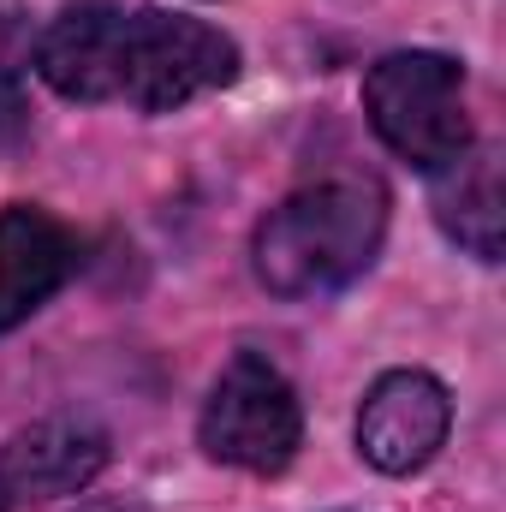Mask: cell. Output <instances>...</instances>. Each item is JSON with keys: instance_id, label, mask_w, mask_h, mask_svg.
Instances as JSON below:
<instances>
[{"instance_id": "obj_1", "label": "cell", "mask_w": 506, "mask_h": 512, "mask_svg": "<svg viewBox=\"0 0 506 512\" xmlns=\"http://www.w3.org/2000/svg\"><path fill=\"white\" fill-rule=\"evenodd\" d=\"M387 197L376 179H322L292 191L256 227V274L274 298H322L352 286L381 251Z\"/></svg>"}, {"instance_id": "obj_2", "label": "cell", "mask_w": 506, "mask_h": 512, "mask_svg": "<svg viewBox=\"0 0 506 512\" xmlns=\"http://www.w3.org/2000/svg\"><path fill=\"white\" fill-rule=\"evenodd\" d=\"M364 108L376 137L411 167L447 173L471 149V114H465V66L453 54L405 48L370 66Z\"/></svg>"}, {"instance_id": "obj_3", "label": "cell", "mask_w": 506, "mask_h": 512, "mask_svg": "<svg viewBox=\"0 0 506 512\" xmlns=\"http://www.w3.org/2000/svg\"><path fill=\"white\" fill-rule=\"evenodd\" d=\"M233 78H239V48L227 30L161 6L126 12L120 102H131L137 114H173L209 90H227Z\"/></svg>"}, {"instance_id": "obj_4", "label": "cell", "mask_w": 506, "mask_h": 512, "mask_svg": "<svg viewBox=\"0 0 506 512\" xmlns=\"http://www.w3.org/2000/svg\"><path fill=\"white\" fill-rule=\"evenodd\" d=\"M197 441L209 459L221 465H239V471H256V477H274L292 465L298 441H304V411H298V393L292 382L256 358V352H239L221 382L203 405V423H197Z\"/></svg>"}, {"instance_id": "obj_5", "label": "cell", "mask_w": 506, "mask_h": 512, "mask_svg": "<svg viewBox=\"0 0 506 512\" xmlns=\"http://www.w3.org/2000/svg\"><path fill=\"white\" fill-rule=\"evenodd\" d=\"M453 429V399L429 370H387L358 411V453L387 471V477H411L423 471L441 441Z\"/></svg>"}, {"instance_id": "obj_6", "label": "cell", "mask_w": 506, "mask_h": 512, "mask_svg": "<svg viewBox=\"0 0 506 512\" xmlns=\"http://www.w3.org/2000/svg\"><path fill=\"white\" fill-rule=\"evenodd\" d=\"M120 48H126V6L78 0L42 30L36 72L66 102H120Z\"/></svg>"}, {"instance_id": "obj_7", "label": "cell", "mask_w": 506, "mask_h": 512, "mask_svg": "<svg viewBox=\"0 0 506 512\" xmlns=\"http://www.w3.org/2000/svg\"><path fill=\"white\" fill-rule=\"evenodd\" d=\"M102 465H108V435L90 417H42L6 441L0 489L6 501H66L90 489Z\"/></svg>"}, {"instance_id": "obj_8", "label": "cell", "mask_w": 506, "mask_h": 512, "mask_svg": "<svg viewBox=\"0 0 506 512\" xmlns=\"http://www.w3.org/2000/svg\"><path fill=\"white\" fill-rule=\"evenodd\" d=\"M72 274V239L54 215L12 203L0 209V334L42 310Z\"/></svg>"}, {"instance_id": "obj_9", "label": "cell", "mask_w": 506, "mask_h": 512, "mask_svg": "<svg viewBox=\"0 0 506 512\" xmlns=\"http://www.w3.org/2000/svg\"><path fill=\"white\" fill-rule=\"evenodd\" d=\"M435 215H441L447 239H459L477 262H501V155L495 149H465L447 167Z\"/></svg>"}, {"instance_id": "obj_10", "label": "cell", "mask_w": 506, "mask_h": 512, "mask_svg": "<svg viewBox=\"0 0 506 512\" xmlns=\"http://www.w3.org/2000/svg\"><path fill=\"white\" fill-rule=\"evenodd\" d=\"M96 512H137V507H96Z\"/></svg>"}, {"instance_id": "obj_11", "label": "cell", "mask_w": 506, "mask_h": 512, "mask_svg": "<svg viewBox=\"0 0 506 512\" xmlns=\"http://www.w3.org/2000/svg\"><path fill=\"white\" fill-rule=\"evenodd\" d=\"M0 512H6V489H0Z\"/></svg>"}]
</instances>
